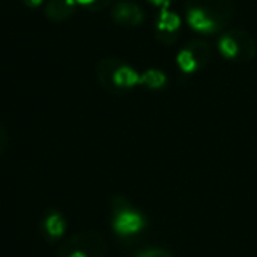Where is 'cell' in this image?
I'll return each mask as SVG.
<instances>
[{
  "label": "cell",
  "instance_id": "cell-7",
  "mask_svg": "<svg viewBox=\"0 0 257 257\" xmlns=\"http://www.w3.org/2000/svg\"><path fill=\"white\" fill-rule=\"evenodd\" d=\"M120 65H121L120 58H114V57L100 58L95 67V74H97V81L100 83L102 88L109 90V92H116V88H114V72H116V69Z\"/></svg>",
  "mask_w": 257,
  "mask_h": 257
},
{
  "label": "cell",
  "instance_id": "cell-10",
  "mask_svg": "<svg viewBox=\"0 0 257 257\" xmlns=\"http://www.w3.org/2000/svg\"><path fill=\"white\" fill-rule=\"evenodd\" d=\"M180 27H182V18L176 13L169 11V9H162L157 18V34L176 37V32L180 30Z\"/></svg>",
  "mask_w": 257,
  "mask_h": 257
},
{
  "label": "cell",
  "instance_id": "cell-14",
  "mask_svg": "<svg viewBox=\"0 0 257 257\" xmlns=\"http://www.w3.org/2000/svg\"><path fill=\"white\" fill-rule=\"evenodd\" d=\"M8 141H9L8 133H6L4 125L0 123V157H2V154H4L6 148H8Z\"/></svg>",
  "mask_w": 257,
  "mask_h": 257
},
{
  "label": "cell",
  "instance_id": "cell-3",
  "mask_svg": "<svg viewBox=\"0 0 257 257\" xmlns=\"http://www.w3.org/2000/svg\"><path fill=\"white\" fill-rule=\"evenodd\" d=\"M71 252H79L86 257H106L107 241L99 231L85 229V231H79L76 234L69 236L58 246V257H65Z\"/></svg>",
  "mask_w": 257,
  "mask_h": 257
},
{
  "label": "cell",
  "instance_id": "cell-16",
  "mask_svg": "<svg viewBox=\"0 0 257 257\" xmlns=\"http://www.w3.org/2000/svg\"><path fill=\"white\" fill-rule=\"evenodd\" d=\"M23 2H25V4L29 6V8H39V6L43 4L44 0H23Z\"/></svg>",
  "mask_w": 257,
  "mask_h": 257
},
{
  "label": "cell",
  "instance_id": "cell-15",
  "mask_svg": "<svg viewBox=\"0 0 257 257\" xmlns=\"http://www.w3.org/2000/svg\"><path fill=\"white\" fill-rule=\"evenodd\" d=\"M148 2H152L154 6H159V8H162V9H168L171 0H148Z\"/></svg>",
  "mask_w": 257,
  "mask_h": 257
},
{
  "label": "cell",
  "instance_id": "cell-9",
  "mask_svg": "<svg viewBox=\"0 0 257 257\" xmlns=\"http://www.w3.org/2000/svg\"><path fill=\"white\" fill-rule=\"evenodd\" d=\"M136 85H141V74L136 69L121 62V65L114 72V88H116V92L118 90L133 88Z\"/></svg>",
  "mask_w": 257,
  "mask_h": 257
},
{
  "label": "cell",
  "instance_id": "cell-13",
  "mask_svg": "<svg viewBox=\"0 0 257 257\" xmlns=\"http://www.w3.org/2000/svg\"><path fill=\"white\" fill-rule=\"evenodd\" d=\"M136 257H175V255L166 248H147V250H141Z\"/></svg>",
  "mask_w": 257,
  "mask_h": 257
},
{
  "label": "cell",
  "instance_id": "cell-8",
  "mask_svg": "<svg viewBox=\"0 0 257 257\" xmlns=\"http://www.w3.org/2000/svg\"><path fill=\"white\" fill-rule=\"evenodd\" d=\"M76 0H48L44 6V15L51 22H65L76 13Z\"/></svg>",
  "mask_w": 257,
  "mask_h": 257
},
{
  "label": "cell",
  "instance_id": "cell-5",
  "mask_svg": "<svg viewBox=\"0 0 257 257\" xmlns=\"http://www.w3.org/2000/svg\"><path fill=\"white\" fill-rule=\"evenodd\" d=\"M211 60V46L206 41H190L185 48L178 51L176 64L185 74H192L204 69Z\"/></svg>",
  "mask_w": 257,
  "mask_h": 257
},
{
  "label": "cell",
  "instance_id": "cell-11",
  "mask_svg": "<svg viewBox=\"0 0 257 257\" xmlns=\"http://www.w3.org/2000/svg\"><path fill=\"white\" fill-rule=\"evenodd\" d=\"M43 231L48 238H60L65 232V218L58 211L46 215L43 222Z\"/></svg>",
  "mask_w": 257,
  "mask_h": 257
},
{
  "label": "cell",
  "instance_id": "cell-6",
  "mask_svg": "<svg viewBox=\"0 0 257 257\" xmlns=\"http://www.w3.org/2000/svg\"><path fill=\"white\" fill-rule=\"evenodd\" d=\"M111 15H113V20L121 27H138L140 23H143L145 20V13L136 2L133 0H121V2H116L111 9Z\"/></svg>",
  "mask_w": 257,
  "mask_h": 257
},
{
  "label": "cell",
  "instance_id": "cell-12",
  "mask_svg": "<svg viewBox=\"0 0 257 257\" xmlns=\"http://www.w3.org/2000/svg\"><path fill=\"white\" fill-rule=\"evenodd\" d=\"M168 83V76L159 69H148L141 74V85L147 88H162Z\"/></svg>",
  "mask_w": 257,
  "mask_h": 257
},
{
  "label": "cell",
  "instance_id": "cell-2",
  "mask_svg": "<svg viewBox=\"0 0 257 257\" xmlns=\"http://www.w3.org/2000/svg\"><path fill=\"white\" fill-rule=\"evenodd\" d=\"M218 53L232 62H250L257 55V43L246 30L231 29L218 37Z\"/></svg>",
  "mask_w": 257,
  "mask_h": 257
},
{
  "label": "cell",
  "instance_id": "cell-17",
  "mask_svg": "<svg viewBox=\"0 0 257 257\" xmlns=\"http://www.w3.org/2000/svg\"><path fill=\"white\" fill-rule=\"evenodd\" d=\"M65 257H86V255H83V253H79V252H71V253H67Z\"/></svg>",
  "mask_w": 257,
  "mask_h": 257
},
{
  "label": "cell",
  "instance_id": "cell-1",
  "mask_svg": "<svg viewBox=\"0 0 257 257\" xmlns=\"http://www.w3.org/2000/svg\"><path fill=\"white\" fill-rule=\"evenodd\" d=\"M187 23L201 34L224 30L234 15V0H187Z\"/></svg>",
  "mask_w": 257,
  "mask_h": 257
},
{
  "label": "cell",
  "instance_id": "cell-4",
  "mask_svg": "<svg viewBox=\"0 0 257 257\" xmlns=\"http://www.w3.org/2000/svg\"><path fill=\"white\" fill-rule=\"evenodd\" d=\"M113 227L120 236H133L145 227V217L136 211L123 197H114L113 203Z\"/></svg>",
  "mask_w": 257,
  "mask_h": 257
}]
</instances>
